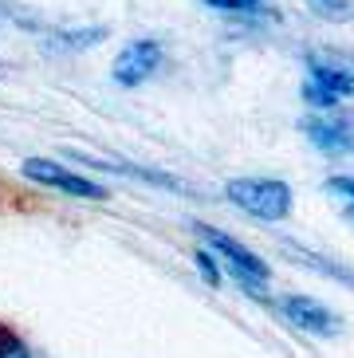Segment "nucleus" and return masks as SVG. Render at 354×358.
<instances>
[{
	"mask_svg": "<svg viewBox=\"0 0 354 358\" xmlns=\"http://www.w3.org/2000/svg\"><path fill=\"white\" fill-rule=\"evenodd\" d=\"M307 83H303V103L315 110H334L343 99L354 95V67L339 55L307 52Z\"/></svg>",
	"mask_w": 354,
	"mask_h": 358,
	"instance_id": "nucleus-1",
	"label": "nucleus"
},
{
	"mask_svg": "<svg viewBox=\"0 0 354 358\" xmlns=\"http://www.w3.org/2000/svg\"><path fill=\"white\" fill-rule=\"evenodd\" d=\"M225 197L256 221H283L292 213V185L280 178H232Z\"/></svg>",
	"mask_w": 354,
	"mask_h": 358,
	"instance_id": "nucleus-2",
	"label": "nucleus"
},
{
	"mask_svg": "<svg viewBox=\"0 0 354 358\" xmlns=\"http://www.w3.org/2000/svg\"><path fill=\"white\" fill-rule=\"evenodd\" d=\"M197 232H201V241L208 244V252L220 256V260L229 264V272L236 275V284H244L248 292H260V287L271 280V268L252 252V248H244L236 236L213 229V224H197Z\"/></svg>",
	"mask_w": 354,
	"mask_h": 358,
	"instance_id": "nucleus-3",
	"label": "nucleus"
},
{
	"mask_svg": "<svg viewBox=\"0 0 354 358\" xmlns=\"http://www.w3.org/2000/svg\"><path fill=\"white\" fill-rule=\"evenodd\" d=\"M20 173H24L28 181H36V185H48V189L67 193V197L106 201V189L99 185V181L83 178L79 169H67V166H59V162H52V158H24Z\"/></svg>",
	"mask_w": 354,
	"mask_h": 358,
	"instance_id": "nucleus-4",
	"label": "nucleus"
},
{
	"mask_svg": "<svg viewBox=\"0 0 354 358\" xmlns=\"http://www.w3.org/2000/svg\"><path fill=\"white\" fill-rule=\"evenodd\" d=\"M157 67H162V43L146 36V40H130L118 52L115 67H111V79L118 87H142Z\"/></svg>",
	"mask_w": 354,
	"mask_h": 358,
	"instance_id": "nucleus-5",
	"label": "nucleus"
},
{
	"mask_svg": "<svg viewBox=\"0 0 354 358\" xmlns=\"http://www.w3.org/2000/svg\"><path fill=\"white\" fill-rule=\"evenodd\" d=\"M280 311H283V319H288V323L299 327V331H307V335L331 338V335H339V331H343V319L334 315L331 307H323L319 299H311V295H283Z\"/></svg>",
	"mask_w": 354,
	"mask_h": 358,
	"instance_id": "nucleus-6",
	"label": "nucleus"
},
{
	"mask_svg": "<svg viewBox=\"0 0 354 358\" xmlns=\"http://www.w3.org/2000/svg\"><path fill=\"white\" fill-rule=\"evenodd\" d=\"M299 130L311 138L315 150H323V154H331V158L354 154V127L346 122V118H339L334 110L331 115H307L299 122Z\"/></svg>",
	"mask_w": 354,
	"mask_h": 358,
	"instance_id": "nucleus-7",
	"label": "nucleus"
},
{
	"mask_svg": "<svg viewBox=\"0 0 354 358\" xmlns=\"http://www.w3.org/2000/svg\"><path fill=\"white\" fill-rule=\"evenodd\" d=\"M311 8L319 12L323 20H339V24L354 16V4H351V0H311Z\"/></svg>",
	"mask_w": 354,
	"mask_h": 358,
	"instance_id": "nucleus-8",
	"label": "nucleus"
},
{
	"mask_svg": "<svg viewBox=\"0 0 354 358\" xmlns=\"http://www.w3.org/2000/svg\"><path fill=\"white\" fill-rule=\"evenodd\" d=\"M0 358H31L28 347H24V338L16 331H8L4 323H0Z\"/></svg>",
	"mask_w": 354,
	"mask_h": 358,
	"instance_id": "nucleus-9",
	"label": "nucleus"
},
{
	"mask_svg": "<svg viewBox=\"0 0 354 358\" xmlns=\"http://www.w3.org/2000/svg\"><path fill=\"white\" fill-rule=\"evenodd\" d=\"M59 40L67 48H94L99 40H106V28H79V32H63Z\"/></svg>",
	"mask_w": 354,
	"mask_h": 358,
	"instance_id": "nucleus-10",
	"label": "nucleus"
},
{
	"mask_svg": "<svg viewBox=\"0 0 354 358\" xmlns=\"http://www.w3.org/2000/svg\"><path fill=\"white\" fill-rule=\"evenodd\" d=\"M193 260H197V272L205 275V284H208V287H220V268H217V256L208 252V248H201V252L193 256Z\"/></svg>",
	"mask_w": 354,
	"mask_h": 358,
	"instance_id": "nucleus-11",
	"label": "nucleus"
},
{
	"mask_svg": "<svg viewBox=\"0 0 354 358\" xmlns=\"http://www.w3.org/2000/svg\"><path fill=\"white\" fill-rule=\"evenodd\" d=\"M201 4H208L217 12H256L264 0H201Z\"/></svg>",
	"mask_w": 354,
	"mask_h": 358,
	"instance_id": "nucleus-12",
	"label": "nucleus"
},
{
	"mask_svg": "<svg viewBox=\"0 0 354 358\" xmlns=\"http://www.w3.org/2000/svg\"><path fill=\"white\" fill-rule=\"evenodd\" d=\"M327 189H331V193H343V197H351V205H354V178H351V173L327 178Z\"/></svg>",
	"mask_w": 354,
	"mask_h": 358,
	"instance_id": "nucleus-13",
	"label": "nucleus"
},
{
	"mask_svg": "<svg viewBox=\"0 0 354 358\" xmlns=\"http://www.w3.org/2000/svg\"><path fill=\"white\" fill-rule=\"evenodd\" d=\"M346 217H351V221H354V205H346Z\"/></svg>",
	"mask_w": 354,
	"mask_h": 358,
	"instance_id": "nucleus-14",
	"label": "nucleus"
}]
</instances>
